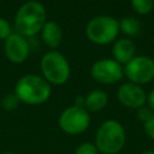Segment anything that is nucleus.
Listing matches in <instances>:
<instances>
[{"mask_svg": "<svg viewBox=\"0 0 154 154\" xmlns=\"http://www.w3.org/2000/svg\"><path fill=\"white\" fill-rule=\"evenodd\" d=\"M119 22L111 16H96L91 18L87 26V37L95 45H108L119 34Z\"/></svg>", "mask_w": 154, "mask_h": 154, "instance_id": "nucleus-5", "label": "nucleus"}, {"mask_svg": "<svg viewBox=\"0 0 154 154\" xmlns=\"http://www.w3.org/2000/svg\"><path fill=\"white\" fill-rule=\"evenodd\" d=\"M14 94L20 102L30 106H36L48 101L52 94V88L42 76L29 73L17 81Z\"/></svg>", "mask_w": 154, "mask_h": 154, "instance_id": "nucleus-2", "label": "nucleus"}, {"mask_svg": "<svg viewBox=\"0 0 154 154\" xmlns=\"http://www.w3.org/2000/svg\"><path fill=\"white\" fill-rule=\"evenodd\" d=\"M135 43L130 38H118L112 48V55L120 65L129 63L135 57Z\"/></svg>", "mask_w": 154, "mask_h": 154, "instance_id": "nucleus-11", "label": "nucleus"}, {"mask_svg": "<svg viewBox=\"0 0 154 154\" xmlns=\"http://www.w3.org/2000/svg\"><path fill=\"white\" fill-rule=\"evenodd\" d=\"M143 128H144L146 135H147L149 138H152V140L154 141V116H153L149 120H147V122L143 124Z\"/></svg>", "mask_w": 154, "mask_h": 154, "instance_id": "nucleus-20", "label": "nucleus"}, {"mask_svg": "<svg viewBox=\"0 0 154 154\" xmlns=\"http://www.w3.org/2000/svg\"><path fill=\"white\" fill-rule=\"evenodd\" d=\"M123 69L129 82L138 85L147 84L154 78V60L148 55H135Z\"/></svg>", "mask_w": 154, "mask_h": 154, "instance_id": "nucleus-7", "label": "nucleus"}, {"mask_svg": "<svg viewBox=\"0 0 154 154\" xmlns=\"http://www.w3.org/2000/svg\"><path fill=\"white\" fill-rule=\"evenodd\" d=\"M119 30L128 36H136L141 31V23L137 18L126 16L119 22Z\"/></svg>", "mask_w": 154, "mask_h": 154, "instance_id": "nucleus-14", "label": "nucleus"}, {"mask_svg": "<svg viewBox=\"0 0 154 154\" xmlns=\"http://www.w3.org/2000/svg\"><path fill=\"white\" fill-rule=\"evenodd\" d=\"M1 154H16V153H12V152H5V153H1Z\"/></svg>", "mask_w": 154, "mask_h": 154, "instance_id": "nucleus-23", "label": "nucleus"}, {"mask_svg": "<svg viewBox=\"0 0 154 154\" xmlns=\"http://www.w3.org/2000/svg\"><path fill=\"white\" fill-rule=\"evenodd\" d=\"M41 38L46 46L51 48H57L63 40L61 26L54 20H47L41 29Z\"/></svg>", "mask_w": 154, "mask_h": 154, "instance_id": "nucleus-12", "label": "nucleus"}, {"mask_svg": "<svg viewBox=\"0 0 154 154\" xmlns=\"http://www.w3.org/2000/svg\"><path fill=\"white\" fill-rule=\"evenodd\" d=\"M90 75L101 84H113L123 78L124 69L114 59H100L91 65Z\"/></svg>", "mask_w": 154, "mask_h": 154, "instance_id": "nucleus-8", "label": "nucleus"}, {"mask_svg": "<svg viewBox=\"0 0 154 154\" xmlns=\"http://www.w3.org/2000/svg\"><path fill=\"white\" fill-rule=\"evenodd\" d=\"M124 126L116 119H107L100 124L95 134V146L101 154H118L125 146Z\"/></svg>", "mask_w": 154, "mask_h": 154, "instance_id": "nucleus-3", "label": "nucleus"}, {"mask_svg": "<svg viewBox=\"0 0 154 154\" xmlns=\"http://www.w3.org/2000/svg\"><path fill=\"white\" fill-rule=\"evenodd\" d=\"M58 124L67 135H81L89 128L90 116L84 107L72 105L60 113Z\"/></svg>", "mask_w": 154, "mask_h": 154, "instance_id": "nucleus-6", "label": "nucleus"}, {"mask_svg": "<svg viewBox=\"0 0 154 154\" xmlns=\"http://www.w3.org/2000/svg\"><path fill=\"white\" fill-rule=\"evenodd\" d=\"M11 34H12L11 24L8 23L7 19L0 17V40H4L5 41Z\"/></svg>", "mask_w": 154, "mask_h": 154, "instance_id": "nucleus-19", "label": "nucleus"}, {"mask_svg": "<svg viewBox=\"0 0 154 154\" xmlns=\"http://www.w3.org/2000/svg\"><path fill=\"white\" fill-rule=\"evenodd\" d=\"M19 102H20L19 99L17 97V95H16L14 91H13V93L6 94V95L2 97V100H1V106H2V108L6 109V111H13V109H16V108L18 107Z\"/></svg>", "mask_w": 154, "mask_h": 154, "instance_id": "nucleus-16", "label": "nucleus"}, {"mask_svg": "<svg viewBox=\"0 0 154 154\" xmlns=\"http://www.w3.org/2000/svg\"><path fill=\"white\" fill-rule=\"evenodd\" d=\"M42 77L49 83L54 85H61L67 82L71 69L67 59L60 52L52 49L47 52L40 63Z\"/></svg>", "mask_w": 154, "mask_h": 154, "instance_id": "nucleus-4", "label": "nucleus"}, {"mask_svg": "<svg viewBox=\"0 0 154 154\" xmlns=\"http://www.w3.org/2000/svg\"><path fill=\"white\" fill-rule=\"evenodd\" d=\"M108 102V95L101 89L91 90L84 96V108L88 112H99L106 107Z\"/></svg>", "mask_w": 154, "mask_h": 154, "instance_id": "nucleus-13", "label": "nucleus"}, {"mask_svg": "<svg viewBox=\"0 0 154 154\" xmlns=\"http://www.w3.org/2000/svg\"><path fill=\"white\" fill-rule=\"evenodd\" d=\"M117 97L119 102L128 108L138 109L147 103V94L143 88L131 82L123 83L118 88Z\"/></svg>", "mask_w": 154, "mask_h": 154, "instance_id": "nucleus-10", "label": "nucleus"}, {"mask_svg": "<svg viewBox=\"0 0 154 154\" xmlns=\"http://www.w3.org/2000/svg\"><path fill=\"white\" fill-rule=\"evenodd\" d=\"M154 116V112L148 107V106H142L137 109V113H136V117H137V120L138 122H142L143 124L149 120L152 117Z\"/></svg>", "mask_w": 154, "mask_h": 154, "instance_id": "nucleus-18", "label": "nucleus"}, {"mask_svg": "<svg viewBox=\"0 0 154 154\" xmlns=\"http://www.w3.org/2000/svg\"><path fill=\"white\" fill-rule=\"evenodd\" d=\"M4 51L6 58L13 64L24 63L30 54V46L26 37L12 32L4 43Z\"/></svg>", "mask_w": 154, "mask_h": 154, "instance_id": "nucleus-9", "label": "nucleus"}, {"mask_svg": "<svg viewBox=\"0 0 154 154\" xmlns=\"http://www.w3.org/2000/svg\"><path fill=\"white\" fill-rule=\"evenodd\" d=\"M142 154H154V150H146V152H143Z\"/></svg>", "mask_w": 154, "mask_h": 154, "instance_id": "nucleus-22", "label": "nucleus"}, {"mask_svg": "<svg viewBox=\"0 0 154 154\" xmlns=\"http://www.w3.org/2000/svg\"><path fill=\"white\" fill-rule=\"evenodd\" d=\"M153 10H154V7H153Z\"/></svg>", "mask_w": 154, "mask_h": 154, "instance_id": "nucleus-24", "label": "nucleus"}, {"mask_svg": "<svg viewBox=\"0 0 154 154\" xmlns=\"http://www.w3.org/2000/svg\"><path fill=\"white\" fill-rule=\"evenodd\" d=\"M46 8L35 0L24 2L16 12L14 29L16 32L24 37H32L41 31L47 22Z\"/></svg>", "mask_w": 154, "mask_h": 154, "instance_id": "nucleus-1", "label": "nucleus"}, {"mask_svg": "<svg viewBox=\"0 0 154 154\" xmlns=\"http://www.w3.org/2000/svg\"><path fill=\"white\" fill-rule=\"evenodd\" d=\"M147 103H148V107L154 112V89L147 95Z\"/></svg>", "mask_w": 154, "mask_h": 154, "instance_id": "nucleus-21", "label": "nucleus"}, {"mask_svg": "<svg viewBox=\"0 0 154 154\" xmlns=\"http://www.w3.org/2000/svg\"><path fill=\"white\" fill-rule=\"evenodd\" d=\"M75 154H99V150L93 142H83L76 147Z\"/></svg>", "mask_w": 154, "mask_h": 154, "instance_id": "nucleus-17", "label": "nucleus"}, {"mask_svg": "<svg viewBox=\"0 0 154 154\" xmlns=\"http://www.w3.org/2000/svg\"><path fill=\"white\" fill-rule=\"evenodd\" d=\"M131 6L138 14H147L154 7V0H131Z\"/></svg>", "mask_w": 154, "mask_h": 154, "instance_id": "nucleus-15", "label": "nucleus"}]
</instances>
